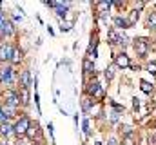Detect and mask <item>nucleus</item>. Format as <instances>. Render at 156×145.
<instances>
[{"instance_id": "1", "label": "nucleus", "mask_w": 156, "mask_h": 145, "mask_svg": "<svg viewBox=\"0 0 156 145\" xmlns=\"http://www.w3.org/2000/svg\"><path fill=\"white\" fill-rule=\"evenodd\" d=\"M29 125H31V122L24 116V118H20L16 123H15V127H13V131L18 134V136H24V134H27V131H29Z\"/></svg>"}, {"instance_id": "2", "label": "nucleus", "mask_w": 156, "mask_h": 145, "mask_svg": "<svg viewBox=\"0 0 156 145\" xmlns=\"http://www.w3.org/2000/svg\"><path fill=\"white\" fill-rule=\"evenodd\" d=\"M13 33V26H11V22L5 18V15L0 11V36H7Z\"/></svg>"}, {"instance_id": "3", "label": "nucleus", "mask_w": 156, "mask_h": 145, "mask_svg": "<svg viewBox=\"0 0 156 145\" xmlns=\"http://www.w3.org/2000/svg\"><path fill=\"white\" fill-rule=\"evenodd\" d=\"M4 98H5V105L7 107H16L20 104V98H18V94L15 91H5L4 93Z\"/></svg>"}, {"instance_id": "4", "label": "nucleus", "mask_w": 156, "mask_h": 145, "mask_svg": "<svg viewBox=\"0 0 156 145\" xmlns=\"http://www.w3.org/2000/svg\"><path fill=\"white\" fill-rule=\"evenodd\" d=\"M134 51H136L140 56H144V55L147 53V40H145V38H136V40H134Z\"/></svg>"}, {"instance_id": "5", "label": "nucleus", "mask_w": 156, "mask_h": 145, "mask_svg": "<svg viewBox=\"0 0 156 145\" xmlns=\"http://www.w3.org/2000/svg\"><path fill=\"white\" fill-rule=\"evenodd\" d=\"M11 56H13V47L9 44H4L0 47V60L5 62V60H11Z\"/></svg>"}, {"instance_id": "6", "label": "nucleus", "mask_w": 156, "mask_h": 145, "mask_svg": "<svg viewBox=\"0 0 156 145\" xmlns=\"http://www.w3.org/2000/svg\"><path fill=\"white\" fill-rule=\"evenodd\" d=\"M0 82L2 83H11L13 82V69L11 67H4L0 71Z\"/></svg>"}, {"instance_id": "7", "label": "nucleus", "mask_w": 156, "mask_h": 145, "mask_svg": "<svg viewBox=\"0 0 156 145\" xmlns=\"http://www.w3.org/2000/svg\"><path fill=\"white\" fill-rule=\"evenodd\" d=\"M18 83H20V87H22V89H27V87H29V83H31V76H29V71H22Z\"/></svg>"}, {"instance_id": "8", "label": "nucleus", "mask_w": 156, "mask_h": 145, "mask_svg": "<svg viewBox=\"0 0 156 145\" xmlns=\"http://www.w3.org/2000/svg\"><path fill=\"white\" fill-rule=\"evenodd\" d=\"M115 62H116L118 67H122V69H125V67H129V65H131V64H129V56H127V55H123V53H122V55H118Z\"/></svg>"}, {"instance_id": "9", "label": "nucleus", "mask_w": 156, "mask_h": 145, "mask_svg": "<svg viewBox=\"0 0 156 145\" xmlns=\"http://www.w3.org/2000/svg\"><path fill=\"white\" fill-rule=\"evenodd\" d=\"M87 93H89L91 96L100 94V83H98V82H91V83L87 85Z\"/></svg>"}, {"instance_id": "10", "label": "nucleus", "mask_w": 156, "mask_h": 145, "mask_svg": "<svg viewBox=\"0 0 156 145\" xmlns=\"http://www.w3.org/2000/svg\"><path fill=\"white\" fill-rule=\"evenodd\" d=\"M115 26H116V27H120V29H125V27H129L131 24H129L125 18H122V16H116V18H115Z\"/></svg>"}, {"instance_id": "11", "label": "nucleus", "mask_w": 156, "mask_h": 145, "mask_svg": "<svg viewBox=\"0 0 156 145\" xmlns=\"http://www.w3.org/2000/svg\"><path fill=\"white\" fill-rule=\"evenodd\" d=\"M27 136H29V138H35V136H40L38 123H35V125H29V131H27Z\"/></svg>"}, {"instance_id": "12", "label": "nucleus", "mask_w": 156, "mask_h": 145, "mask_svg": "<svg viewBox=\"0 0 156 145\" xmlns=\"http://www.w3.org/2000/svg\"><path fill=\"white\" fill-rule=\"evenodd\" d=\"M96 7H98V11H107V9L111 7V2H109V0H102V2L96 4Z\"/></svg>"}, {"instance_id": "13", "label": "nucleus", "mask_w": 156, "mask_h": 145, "mask_svg": "<svg viewBox=\"0 0 156 145\" xmlns=\"http://www.w3.org/2000/svg\"><path fill=\"white\" fill-rule=\"evenodd\" d=\"M22 60V51H18V49H13V56H11V62L13 64H18Z\"/></svg>"}, {"instance_id": "14", "label": "nucleus", "mask_w": 156, "mask_h": 145, "mask_svg": "<svg viewBox=\"0 0 156 145\" xmlns=\"http://www.w3.org/2000/svg\"><path fill=\"white\" fill-rule=\"evenodd\" d=\"M0 133H2L4 136H9V134L13 133V127H11L9 123H2V127H0Z\"/></svg>"}, {"instance_id": "15", "label": "nucleus", "mask_w": 156, "mask_h": 145, "mask_svg": "<svg viewBox=\"0 0 156 145\" xmlns=\"http://www.w3.org/2000/svg\"><path fill=\"white\" fill-rule=\"evenodd\" d=\"M82 65H83V72H93V62H91V58H85Z\"/></svg>"}, {"instance_id": "16", "label": "nucleus", "mask_w": 156, "mask_h": 145, "mask_svg": "<svg viewBox=\"0 0 156 145\" xmlns=\"http://www.w3.org/2000/svg\"><path fill=\"white\" fill-rule=\"evenodd\" d=\"M140 85H142V91H144V93H147V94H149V93H153V85H151L149 82L142 80V82H140Z\"/></svg>"}, {"instance_id": "17", "label": "nucleus", "mask_w": 156, "mask_h": 145, "mask_svg": "<svg viewBox=\"0 0 156 145\" xmlns=\"http://www.w3.org/2000/svg\"><path fill=\"white\" fill-rule=\"evenodd\" d=\"M118 38H120V35H118L115 29H111V31H109V42H111V44H118Z\"/></svg>"}, {"instance_id": "18", "label": "nucleus", "mask_w": 156, "mask_h": 145, "mask_svg": "<svg viewBox=\"0 0 156 145\" xmlns=\"http://www.w3.org/2000/svg\"><path fill=\"white\" fill-rule=\"evenodd\" d=\"M18 98H22V100H20L22 104H27V102H29V94H27V89H22V94H18Z\"/></svg>"}, {"instance_id": "19", "label": "nucleus", "mask_w": 156, "mask_h": 145, "mask_svg": "<svg viewBox=\"0 0 156 145\" xmlns=\"http://www.w3.org/2000/svg\"><path fill=\"white\" fill-rule=\"evenodd\" d=\"M138 20V11L134 9V11H131V18H129V24H133V22H136Z\"/></svg>"}, {"instance_id": "20", "label": "nucleus", "mask_w": 156, "mask_h": 145, "mask_svg": "<svg viewBox=\"0 0 156 145\" xmlns=\"http://www.w3.org/2000/svg\"><path fill=\"white\" fill-rule=\"evenodd\" d=\"M147 24H149L151 27H154V26H156V13H153V15L149 16V20H147Z\"/></svg>"}, {"instance_id": "21", "label": "nucleus", "mask_w": 156, "mask_h": 145, "mask_svg": "<svg viewBox=\"0 0 156 145\" xmlns=\"http://www.w3.org/2000/svg\"><path fill=\"white\" fill-rule=\"evenodd\" d=\"M113 74H115V69H113V67H109V69L105 71V78H107V80H111V78H113Z\"/></svg>"}, {"instance_id": "22", "label": "nucleus", "mask_w": 156, "mask_h": 145, "mask_svg": "<svg viewBox=\"0 0 156 145\" xmlns=\"http://www.w3.org/2000/svg\"><path fill=\"white\" fill-rule=\"evenodd\" d=\"M147 69H149V72H151V74H156V64H154V62H151Z\"/></svg>"}, {"instance_id": "23", "label": "nucleus", "mask_w": 156, "mask_h": 145, "mask_svg": "<svg viewBox=\"0 0 156 145\" xmlns=\"http://www.w3.org/2000/svg\"><path fill=\"white\" fill-rule=\"evenodd\" d=\"M0 123H7V116L4 114V111L0 109Z\"/></svg>"}, {"instance_id": "24", "label": "nucleus", "mask_w": 156, "mask_h": 145, "mask_svg": "<svg viewBox=\"0 0 156 145\" xmlns=\"http://www.w3.org/2000/svg\"><path fill=\"white\" fill-rule=\"evenodd\" d=\"M83 133H85V134H89V122H87V120L83 122Z\"/></svg>"}, {"instance_id": "25", "label": "nucleus", "mask_w": 156, "mask_h": 145, "mask_svg": "<svg viewBox=\"0 0 156 145\" xmlns=\"http://www.w3.org/2000/svg\"><path fill=\"white\" fill-rule=\"evenodd\" d=\"M122 129H123V133H125V134H127V136H129V134H131V133H133V131H131V127H129V125H123V127H122Z\"/></svg>"}, {"instance_id": "26", "label": "nucleus", "mask_w": 156, "mask_h": 145, "mask_svg": "<svg viewBox=\"0 0 156 145\" xmlns=\"http://www.w3.org/2000/svg\"><path fill=\"white\" fill-rule=\"evenodd\" d=\"M107 145H118V140L113 136V138H109V142H107Z\"/></svg>"}, {"instance_id": "27", "label": "nucleus", "mask_w": 156, "mask_h": 145, "mask_svg": "<svg viewBox=\"0 0 156 145\" xmlns=\"http://www.w3.org/2000/svg\"><path fill=\"white\" fill-rule=\"evenodd\" d=\"M122 145H134V143H133V140H131V138H125V140L122 142Z\"/></svg>"}, {"instance_id": "28", "label": "nucleus", "mask_w": 156, "mask_h": 145, "mask_svg": "<svg viewBox=\"0 0 156 145\" xmlns=\"http://www.w3.org/2000/svg\"><path fill=\"white\" fill-rule=\"evenodd\" d=\"M133 105H134V109H138V107H140V100H138V98H134V100H133Z\"/></svg>"}, {"instance_id": "29", "label": "nucleus", "mask_w": 156, "mask_h": 145, "mask_svg": "<svg viewBox=\"0 0 156 145\" xmlns=\"http://www.w3.org/2000/svg\"><path fill=\"white\" fill-rule=\"evenodd\" d=\"M89 104H91V102H89V98H85V100H83V109H85V111L89 109Z\"/></svg>"}, {"instance_id": "30", "label": "nucleus", "mask_w": 156, "mask_h": 145, "mask_svg": "<svg viewBox=\"0 0 156 145\" xmlns=\"http://www.w3.org/2000/svg\"><path fill=\"white\" fill-rule=\"evenodd\" d=\"M60 29H62V31H69V29H71V26H67V24H66V26H62Z\"/></svg>"}, {"instance_id": "31", "label": "nucleus", "mask_w": 156, "mask_h": 145, "mask_svg": "<svg viewBox=\"0 0 156 145\" xmlns=\"http://www.w3.org/2000/svg\"><path fill=\"white\" fill-rule=\"evenodd\" d=\"M33 145H37V143H33Z\"/></svg>"}, {"instance_id": "32", "label": "nucleus", "mask_w": 156, "mask_h": 145, "mask_svg": "<svg viewBox=\"0 0 156 145\" xmlns=\"http://www.w3.org/2000/svg\"><path fill=\"white\" fill-rule=\"evenodd\" d=\"M0 145H4V143H0Z\"/></svg>"}]
</instances>
